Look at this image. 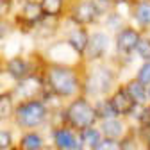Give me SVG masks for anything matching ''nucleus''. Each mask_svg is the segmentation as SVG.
Masks as SVG:
<instances>
[{
    "label": "nucleus",
    "mask_w": 150,
    "mask_h": 150,
    "mask_svg": "<svg viewBox=\"0 0 150 150\" xmlns=\"http://www.w3.org/2000/svg\"><path fill=\"white\" fill-rule=\"evenodd\" d=\"M68 43H70V47H71L75 52H84V50L88 48L89 38H88V34H86L84 29H75V30H71L70 36H68Z\"/></svg>",
    "instance_id": "9d476101"
},
{
    "label": "nucleus",
    "mask_w": 150,
    "mask_h": 150,
    "mask_svg": "<svg viewBox=\"0 0 150 150\" xmlns=\"http://www.w3.org/2000/svg\"><path fill=\"white\" fill-rule=\"evenodd\" d=\"M111 81H112L111 73L105 68H98L93 75H89V79H88V89H89V93H95V95H97V93H104V91L109 89Z\"/></svg>",
    "instance_id": "20e7f679"
},
{
    "label": "nucleus",
    "mask_w": 150,
    "mask_h": 150,
    "mask_svg": "<svg viewBox=\"0 0 150 150\" xmlns=\"http://www.w3.org/2000/svg\"><path fill=\"white\" fill-rule=\"evenodd\" d=\"M136 52L141 55L143 59H150V40H139Z\"/></svg>",
    "instance_id": "412c9836"
},
{
    "label": "nucleus",
    "mask_w": 150,
    "mask_h": 150,
    "mask_svg": "<svg viewBox=\"0 0 150 150\" xmlns=\"http://www.w3.org/2000/svg\"><path fill=\"white\" fill-rule=\"evenodd\" d=\"M98 116L97 109H93L84 98H79L70 104V107L66 109V120L77 129H89L95 123Z\"/></svg>",
    "instance_id": "f257e3e1"
},
{
    "label": "nucleus",
    "mask_w": 150,
    "mask_h": 150,
    "mask_svg": "<svg viewBox=\"0 0 150 150\" xmlns=\"http://www.w3.org/2000/svg\"><path fill=\"white\" fill-rule=\"evenodd\" d=\"M41 146H43L41 138L38 134H34V132H30V134L22 138V148L23 150H41Z\"/></svg>",
    "instance_id": "4468645a"
},
{
    "label": "nucleus",
    "mask_w": 150,
    "mask_h": 150,
    "mask_svg": "<svg viewBox=\"0 0 150 150\" xmlns=\"http://www.w3.org/2000/svg\"><path fill=\"white\" fill-rule=\"evenodd\" d=\"M97 14H98V7L93 2H81L75 7L73 18H75V22H79V23H91Z\"/></svg>",
    "instance_id": "0eeeda50"
},
{
    "label": "nucleus",
    "mask_w": 150,
    "mask_h": 150,
    "mask_svg": "<svg viewBox=\"0 0 150 150\" xmlns=\"http://www.w3.org/2000/svg\"><path fill=\"white\" fill-rule=\"evenodd\" d=\"M148 146H150V139H148Z\"/></svg>",
    "instance_id": "bb28decb"
},
{
    "label": "nucleus",
    "mask_w": 150,
    "mask_h": 150,
    "mask_svg": "<svg viewBox=\"0 0 150 150\" xmlns=\"http://www.w3.org/2000/svg\"><path fill=\"white\" fill-rule=\"evenodd\" d=\"M109 104H111L112 111H115L116 115H127V112H130L134 107V98L130 97L129 91L123 88V89H118L115 95L111 97Z\"/></svg>",
    "instance_id": "39448f33"
},
{
    "label": "nucleus",
    "mask_w": 150,
    "mask_h": 150,
    "mask_svg": "<svg viewBox=\"0 0 150 150\" xmlns=\"http://www.w3.org/2000/svg\"><path fill=\"white\" fill-rule=\"evenodd\" d=\"M95 150H118V145H116V141H115V139L107 138V139L100 141V143H98V146H97Z\"/></svg>",
    "instance_id": "4be33fe9"
},
{
    "label": "nucleus",
    "mask_w": 150,
    "mask_h": 150,
    "mask_svg": "<svg viewBox=\"0 0 150 150\" xmlns=\"http://www.w3.org/2000/svg\"><path fill=\"white\" fill-rule=\"evenodd\" d=\"M7 70H9V73L13 75L14 79H27L29 77V64H27V61H23V59H20V57H13V59H9L7 61Z\"/></svg>",
    "instance_id": "9b49d317"
},
{
    "label": "nucleus",
    "mask_w": 150,
    "mask_h": 150,
    "mask_svg": "<svg viewBox=\"0 0 150 150\" xmlns=\"http://www.w3.org/2000/svg\"><path fill=\"white\" fill-rule=\"evenodd\" d=\"M98 143H100V134L97 132V130H93V129H84V132H82V145H88V146L97 148Z\"/></svg>",
    "instance_id": "f3484780"
},
{
    "label": "nucleus",
    "mask_w": 150,
    "mask_h": 150,
    "mask_svg": "<svg viewBox=\"0 0 150 150\" xmlns=\"http://www.w3.org/2000/svg\"><path fill=\"white\" fill-rule=\"evenodd\" d=\"M55 145L61 150H77V138L71 130L68 129H59L55 130Z\"/></svg>",
    "instance_id": "6e6552de"
},
{
    "label": "nucleus",
    "mask_w": 150,
    "mask_h": 150,
    "mask_svg": "<svg viewBox=\"0 0 150 150\" xmlns=\"http://www.w3.org/2000/svg\"><path fill=\"white\" fill-rule=\"evenodd\" d=\"M61 7H63V0H41V9L48 16L59 14Z\"/></svg>",
    "instance_id": "dca6fc26"
},
{
    "label": "nucleus",
    "mask_w": 150,
    "mask_h": 150,
    "mask_svg": "<svg viewBox=\"0 0 150 150\" xmlns=\"http://www.w3.org/2000/svg\"><path fill=\"white\" fill-rule=\"evenodd\" d=\"M48 79H50L52 91L61 97H68L77 89V77H75V73L64 66H54L50 70Z\"/></svg>",
    "instance_id": "f03ea898"
},
{
    "label": "nucleus",
    "mask_w": 150,
    "mask_h": 150,
    "mask_svg": "<svg viewBox=\"0 0 150 150\" xmlns=\"http://www.w3.org/2000/svg\"><path fill=\"white\" fill-rule=\"evenodd\" d=\"M125 89L129 91V95L134 98V102H145V100H146V89H145V84H141L139 81L129 82Z\"/></svg>",
    "instance_id": "ddd939ff"
},
{
    "label": "nucleus",
    "mask_w": 150,
    "mask_h": 150,
    "mask_svg": "<svg viewBox=\"0 0 150 150\" xmlns=\"http://www.w3.org/2000/svg\"><path fill=\"white\" fill-rule=\"evenodd\" d=\"M16 118H18V123L22 127H36L45 118V105L41 102H38V100L25 102V104H22L18 107Z\"/></svg>",
    "instance_id": "7ed1b4c3"
},
{
    "label": "nucleus",
    "mask_w": 150,
    "mask_h": 150,
    "mask_svg": "<svg viewBox=\"0 0 150 150\" xmlns=\"http://www.w3.org/2000/svg\"><path fill=\"white\" fill-rule=\"evenodd\" d=\"M0 146L2 148H9L11 146V134L7 130H2V136H0Z\"/></svg>",
    "instance_id": "5701e85b"
},
{
    "label": "nucleus",
    "mask_w": 150,
    "mask_h": 150,
    "mask_svg": "<svg viewBox=\"0 0 150 150\" xmlns=\"http://www.w3.org/2000/svg\"><path fill=\"white\" fill-rule=\"evenodd\" d=\"M139 122H141V123H145V125H146V123H150V109H145V111H143V115H141Z\"/></svg>",
    "instance_id": "b1692460"
},
{
    "label": "nucleus",
    "mask_w": 150,
    "mask_h": 150,
    "mask_svg": "<svg viewBox=\"0 0 150 150\" xmlns=\"http://www.w3.org/2000/svg\"><path fill=\"white\" fill-rule=\"evenodd\" d=\"M41 13H43L41 4H36V2H29V4H25V7H23V16L27 18L29 22H36V20H40Z\"/></svg>",
    "instance_id": "2eb2a0df"
},
{
    "label": "nucleus",
    "mask_w": 150,
    "mask_h": 150,
    "mask_svg": "<svg viewBox=\"0 0 150 150\" xmlns=\"http://www.w3.org/2000/svg\"><path fill=\"white\" fill-rule=\"evenodd\" d=\"M136 20L143 25H150V2H143L136 9Z\"/></svg>",
    "instance_id": "a211bd4d"
},
{
    "label": "nucleus",
    "mask_w": 150,
    "mask_h": 150,
    "mask_svg": "<svg viewBox=\"0 0 150 150\" xmlns=\"http://www.w3.org/2000/svg\"><path fill=\"white\" fill-rule=\"evenodd\" d=\"M102 132H104L107 138H111V139H116V138L123 132V125H122L118 120H115V118H107V120L102 123Z\"/></svg>",
    "instance_id": "f8f14e48"
},
{
    "label": "nucleus",
    "mask_w": 150,
    "mask_h": 150,
    "mask_svg": "<svg viewBox=\"0 0 150 150\" xmlns=\"http://www.w3.org/2000/svg\"><path fill=\"white\" fill-rule=\"evenodd\" d=\"M0 116H2V120H7L11 116V95H7V93L0 97Z\"/></svg>",
    "instance_id": "6ab92c4d"
},
{
    "label": "nucleus",
    "mask_w": 150,
    "mask_h": 150,
    "mask_svg": "<svg viewBox=\"0 0 150 150\" xmlns=\"http://www.w3.org/2000/svg\"><path fill=\"white\" fill-rule=\"evenodd\" d=\"M139 34L134 30V29H123L120 30L118 38H116V45H118V50L120 52H130V50H136L138 43H139Z\"/></svg>",
    "instance_id": "423d86ee"
},
{
    "label": "nucleus",
    "mask_w": 150,
    "mask_h": 150,
    "mask_svg": "<svg viewBox=\"0 0 150 150\" xmlns=\"http://www.w3.org/2000/svg\"><path fill=\"white\" fill-rule=\"evenodd\" d=\"M107 36L105 34H102V32H97L95 36L89 40V43H88V52H89V57L93 59V57H100V55L105 52V48H107Z\"/></svg>",
    "instance_id": "1a4fd4ad"
},
{
    "label": "nucleus",
    "mask_w": 150,
    "mask_h": 150,
    "mask_svg": "<svg viewBox=\"0 0 150 150\" xmlns=\"http://www.w3.org/2000/svg\"><path fill=\"white\" fill-rule=\"evenodd\" d=\"M2 150H11V148H2Z\"/></svg>",
    "instance_id": "a878e982"
},
{
    "label": "nucleus",
    "mask_w": 150,
    "mask_h": 150,
    "mask_svg": "<svg viewBox=\"0 0 150 150\" xmlns=\"http://www.w3.org/2000/svg\"><path fill=\"white\" fill-rule=\"evenodd\" d=\"M115 2H123V0H115Z\"/></svg>",
    "instance_id": "393cba45"
},
{
    "label": "nucleus",
    "mask_w": 150,
    "mask_h": 150,
    "mask_svg": "<svg viewBox=\"0 0 150 150\" xmlns=\"http://www.w3.org/2000/svg\"><path fill=\"white\" fill-rule=\"evenodd\" d=\"M138 81H139L141 84H145V86L150 84V61L145 63V64L139 68V71H138Z\"/></svg>",
    "instance_id": "aec40b11"
}]
</instances>
